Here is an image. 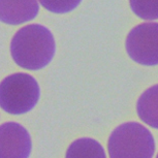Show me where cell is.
<instances>
[{"instance_id":"3","label":"cell","mask_w":158,"mask_h":158,"mask_svg":"<svg viewBox=\"0 0 158 158\" xmlns=\"http://www.w3.org/2000/svg\"><path fill=\"white\" fill-rule=\"evenodd\" d=\"M40 89L28 73L10 74L0 83V108L8 114L22 115L36 106Z\"/></svg>"},{"instance_id":"5","label":"cell","mask_w":158,"mask_h":158,"mask_svg":"<svg viewBox=\"0 0 158 158\" xmlns=\"http://www.w3.org/2000/svg\"><path fill=\"white\" fill-rule=\"evenodd\" d=\"M32 143L25 127L17 122L0 125V158H28Z\"/></svg>"},{"instance_id":"4","label":"cell","mask_w":158,"mask_h":158,"mask_svg":"<svg viewBox=\"0 0 158 158\" xmlns=\"http://www.w3.org/2000/svg\"><path fill=\"white\" fill-rule=\"evenodd\" d=\"M126 51L139 64H158V23L148 22L135 26L126 37Z\"/></svg>"},{"instance_id":"9","label":"cell","mask_w":158,"mask_h":158,"mask_svg":"<svg viewBox=\"0 0 158 158\" xmlns=\"http://www.w3.org/2000/svg\"><path fill=\"white\" fill-rule=\"evenodd\" d=\"M130 7L143 20L158 19V0H129Z\"/></svg>"},{"instance_id":"1","label":"cell","mask_w":158,"mask_h":158,"mask_svg":"<svg viewBox=\"0 0 158 158\" xmlns=\"http://www.w3.org/2000/svg\"><path fill=\"white\" fill-rule=\"evenodd\" d=\"M55 40L47 27L31 24L22 27L14 35L10 54L19 66L30 70L46 67L55 55Z\"/></svg>"},{"instance_id":"10","label":"cell","mask_w":158,"mask_h":158,"mask_svg":"<svg viewBox=\"0 0 158 158\" xmlns=\"http://www.w3.org/2000/svg\"><path fill=\"white\" fill-rule=\"evenodd\" d=\"M49 11L55 14H65L77 7L82 0H38Z\"/></svg>"},{"instance_id":"7","label":"cell","mask_w":158,"mask_h":158,"mask_svg":"<svg viewBox=\"0 0 158 158\" xmlns=\"http://www.w3.org/2000/svg\"><path fill=\"white\" fill-rule=\"evenodd\" d=\"M136 111L143 122L158 129V84L147 89L139 96Z\"/></svg>"},{"instance_id":"11","label":"cell","mask_w":158,"mask_h":158,"mask_svg":"<svg viewBox=\"0 0 158 158\" xmlns=\"http://www.w3.org/2000/svg\"><path fill=\"white\" fill-rule=\"evenodd\" d=\"M156 158H158V155H157V157H156Z\"/></svg>"},{"instance_id":"2","label":"cell","mask_w":158,"mask_h":158,"mask_svg":"<svg viewBox=\"0 0 158 158\" xmlns=\"http://www.w3.org/2000/svg\"><path fill=\"white\" fill-rule=\"evenodd\" d=\"M108 149L110 158H152L155 141L145 126L136 122H128L113 131Z\"/></svg>"},{"instance_id":"8","label":"cell","mask_w":158,"mask_h":158,"mask_svg":"<svg viewBox=\"0 0 158 158\" xmlns=\"http://www.w3.org/2000/svg\"><path fill=\"white\" fill-rule=\"evenodd\" d=\"M65 158H106L104 149L93 139L83 138L73 142L66 151Z\"/></svg>"},{"instance_id":"6","label":"cell","mask_w":158,"mask_h":158,"mask_svg":"<svg viewBox=\"0 0 158 158\" xmlns=\"http://www.w3.org/2000/svg\"><path fill=\"white\" fill-rule=\"evenodd\" d=\"M37 0H0V21L8 25H20L37 16Z\"/></svg>"}]
</instances>
